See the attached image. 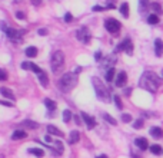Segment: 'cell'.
<instances>
[{"instance_id": "33", "label": "cell", "mask_w": 163, "mask_h": 158, "mask_svg": "<svg viewBox=\"0 0 163 158\" xmlns=\"http://www.w3.org/2000/svg\"><path fill=\"white\" fill-rule=\"evenodd\" d=\"M133 126H135L136 129H140V128H143V119H138V121H135Z\"/></svg>"}, {"instance_id": "25", "label": "cell", "mask_w": 163, "mask_h": 158, "mask_svg": "<svg viewBox=\"0 0 163 158\" xmlns=\"http://www.w3.org/2000/svg\"><path fill=\"white\" fill-rule=\"evenodd\" d=\"M147 6H149V0H139V10L142 13L147 9Z\"/></svg>"}, {"instance_id": "15", "label": "cell", "mask_w": 163, "mask_h": 158, "mask_svg": "<svg viewBox=\"0 0 163 158\" xmlns=\"http://www.w3.org/2000/svg\"><path fill=\"white\" fill-rule=\"evenodd\" d=\"M47 131H49V134H53V135H56V137H60V138H63V137H65V134L62 132L59 128L53 126V125H49V126H47Z\"/></svg>"}, {"instance_id": "30", "label": "cell", "mask_w": 163, "mask_h": 158, "mask_svg": "<svg viewBox=\"0 0 163 158\" xmlns=\"http://www.w3.org/2000/svg\"><path fill=\"white\" fill-rule=\"evenodd\" d=\"M53 145H55V150H57V154H62L63 152V144L60 141H55Z\"/></svg>"}, {"instance_id": "40", "label": "cell", "mask_w": 163, "mask_h": 158, "mask_svg": "<svg viewBox=\"0 0 163 158\" xmlns=\"http://www.w3.org/2000/svg\"><path fill=\"white\" fill-rule=\"evenodd\" d=\"M37 33L40 35V36H44V35H47V30H46V29H39Z\"/></svg>"}, {"instance_id": "4", "label": "cell", "mask_w": 163, "mask_h": 158, "mask_svg": "<svg viewBox=\"0 0 163 158\" xmlns=\"http://www.w3.org/2000/svg\"><path fill=\"white\" fill-rule=\"evenodd\" d=\"M63 66H65V55H63V52L62 50L53 52V55H52V71L55 73H59V72H62Z\"/></svg>"}, {"instance_id": "28", "label": "cell", "mask_w": 163, "mask_h": 158, "mask_svg": "<svg viewBox=\"0 0 163 158\" xmlns=\"http://www.w3.org/2000/svg\"><path fill=\"white\" fill-rule=\"evenodd\" d=\"M70 119H72V112H70L69 109H65V111H63V121H65V122H69Z\"/></svg>"}, {"instance_id": "3", "label": "cell", "mask_w": 163, "mask_h": 158, "mask_svg": "<svg viewBox=\"0 0 163 158\" xmlns=\"http://www.w3.org/2000/svg\"><path fill=\"white\" fill-rule=\"evenodd\" d=\"M77 83V75L76 73H66L59 81V86L63 92H70Z\"/></svg>"}, {"instance_id": "36", "label": "cell", "mask_w": 163, "mask_h": 158, "mask_svg": "<svg viewBox=\"0 0 163 158\" xmlns=\"http://www.w3.org/2000/svg\"><path fill=\"white\" fill-rule=\"evenodd\" d=\"M114 102H116V107H117V108L122 109V101H120V98H119L117 95L114 96Z\"/></svg>"}, {"instance_id": "16", "label": "cell", "mask_w": 163, "mask_h": 158, "mask_svg": "<svg viewBox=\"0 0 163 158\" xmlns=\"http://www.w3.org/2000/svg\"><path fill=\"white\" fill-rule=\"evenodd\" d=\"M27 137V134L25 132V131H22V129H17V131H15L13 132V135H12V140H23V138H26Z\"/></svg>"}, {"instance_id": "27", "label": "cell", "mask_w": 163, "mask_h": 158, "mask_svg": "<svg viewBox=\"0 0 163 158\" xmlns=\"http://www.w3.org/2000/svg\"><path fill=\"white\" fill-rule=\"evenodd\" d=\"M147 23H150V25H157V23H159V16H157V15H150V16L147 17Z\"/></svg>"}, {"instance_id": "13", "label": "cell", "mask_w": 163, "mask_h": 158, "mask_svg": "<svg viewBox=\"0 0 163 158\" xmlns=\"http://www.w3.org/2000/svg\"><path fill=\"white\" fill-rule=\"evenodd\" d=\"M135 144L138 145L140 150H147V147H149V142H147L146 138H136V141H135Z\"/></svg>"}, {"instance_id": "22", "label": "cell", "mask_w": 163, "mask_h": 158, "mask_svg": "<svg viewBox=\"0 0 163 158\" xmlns=\"http://www.w3.org/2000/svg\"><path fill=\"white\" fill-rule=\"evenodd\" d=\"M114 75H116L114 68H110V69L106 72V81H107V82H112V81L114 79Z\"/></svg>"}, {"instance_id": "37", "label": "cell", "mask_w": 163, "mask_h": 158, "mask_svg": "<svg viewBox=\"0 0 163 158\" xmlns=\"http://www.w3.org/2000/svg\"><path fill=\"white\" fill-rule=\"evenodd\" d=\"M72 20H73V16H72L70 13H66V15H65V22H67V23H70Z\"/></svg>"}, {"instance_id": "34", "label": "cell", "mask_w": 163, "mask_h": 158, "mask_svg": "<svg viewBox=\"0 0 163 158\" xmlns=\"http://www.w3.org/2000/svg\"><path fill=\"white\" fill-rule=\"evenodd\" d=\"M7 79V72L4 69H0V81H6Z\"/></svg>"}, {"instance_id": "26", "label": "cell", "mask_w": 163, "mask_h": 158, "mask_svg": "<svg viewBox=\"0 0 163 158\" xmlns=\"http://www.w3.org/2000/svg\"><path fill=\"white\" fill-rule=\"evenodd\" d=\"M29 152H30V154H33V155H36V157H44V152H43V150H39V148H30V150H29Z\"/></svg>"}, {"instance_id": "43", "label": "cell", "mask_w": 163, "mask_h": 158, "mask_svg": "<svg viewBox=\"0 0 163 158\" xmlns=\"http://www.w3.org/2000/svg\"><path fill=\"white\" fill-rule=\"evenodd\" d=\"M40 1H41V0H32V3H33V4H36V6H39V4H40Z\"/></svg>"}, {"instance_id": "38", "label": "cell", "mask_w": 163, "mask_h": 158, "mask_svg": "<svg viewBox=\"0 0 163 158\" xmlns=\"http://www.w3.org/2000/svg\"><path fill=\"white\" fill-rule=\"evenodd\" d=\"M103 10H106V7H102V6H99V4H96V6L93 7V12H103Z\"/></svg>"}, {"instance_id": "35", "label": "cell", "mask_w": 163, "mask_h": 158, "mask_svg": "<svg viewBox=\"0 0 163 158\" xmlns=\"http://www.w3.org/2000/svg\"><path fill=\"white\" fill-rule=\"evenodd\" d=\"M122 121L123 122H132V117L129 114H123L122 115Z\"/></svg>"}, {"instance_id": "23", "label": "cell", "mask_w": 163, "mask_h": 158, "mask_svg": "<svg viewBox=\"0 0 163 158\" xmlns=\"http://www.w3.org/2000/svg\"><path fill=\"white\" fill-rule=\"evenodd\" d=\"M23 125H25V126H27V128H30V129H36V128L39 126V124H37V122L30 121V119H26L25 122H23Z\"/></svg>"}, {"instance_id": "14", "label": "cell", "mask_w": 163, "mask_h": 158, "mask_svg": "<svg viewBox=\"0 0 163 158\" xmlns=\"http://www.w3.org/2000/svg\"><path fill=\"white\" fill-rule=\"evenodd\" d=\"M150 135H152L153 138H162L163 129L162 128H159V126H153V128H150Z\"/></svg>"}, {"instance_id": "2", "label": "cell", "mask_w": 163, "mask_h": 158, "mask_svg": "<svg viewBox=\"0 0 163 158\" xmlns=\"http://www.w3.org/2000/svg\"><path fill=\"white\" fill-rule=\"evenodd\" d=\"M92 83H93V88H95V92H96L99 99H102L103 102H110L109 89L105 86V83L102 82L98 76H93V78H92Z\"/></svg>"}, {"instance_id": "41", "label": "cell", "mask_w": 163, "mask_h": 158, "mask_svg": "<svg viewBox=\"0 0 163 158\" xmlns=\"http://www.w3.org/2000/svg\"><path fill=\"white\" fill-rule=\"evenodd\" d=\"M95 59H96V60L102 59V52H96V55H95Z\"/></svg>"}, {"instance_id": "9", "label": "cell", "mask_w": 163, "mask_h": 158, "mask_svg": "<svg viewBox=\"0 0 163 158\" xmlns=\"http://www.w3.org/2000/svg\"><path fill=\"white\" fill-rule=\"evenodd\" d=\"M82 118H83V121L86 122V126H87L89 129H93V128L96 126V121H95V118L90 117L89 114H86V112H82Z\"/></svg>"}, {"instance_id": "19", "label": "cell", "mask_w": 163, "mask_h": 158, "mask_svg": "<svg viewBox=\"0 0 163 158\" xmlns=\"http://www.w3.org/2000/svg\"><path fill=\"white\" fill-rule=\"evenodd\" d=\"M39 82L46 88L47 85H49V78H47V73L46 72H41V73H39Z\"/></svg>"}, {"instance_id": "39", "label": "cell", "mask_w": 163, "mask_h": 158, "mask_svg": "<svg viewBox=\"0 0 163 158\" xmlns=\"http://www.w3.org/2000/svg\"><path fill=\"white\" fill-rule=\"evenodd\" d=\"M16 17H17V19H20V20H23V19H25V13H22V12H17V13H16Z\"/></svg>"}, {"instance_id": "45", "label": "cell", "mask_w": 163, "mask_h": 158, "mask_svg": "<svg viewBox=\"0 0 163 158\" xmlns=\"http://www.w3.org/2000/svg\"><path fill=\"white\" fill-rule=\"evenodd\" d=\"M79 72H82V68H76V69H74V73H76V75H77V73H79Z\"/></svg>"}, {"instance_id": "5", "label": "cell", "mask_w": 163, "mask_h": 158, "mask_svg": "<svg viewBox=\"0 0 163 158\" xmlns=\"http://www.w3.org/2000/svg\"><path fill=\"white\" fill-rule=\"evenodd\" d=\"M26 33L25 29H22V30H17V29H12V27H7V30H6V35H7L9 37L12 39V40H15L16 43H22V36Z\"/></svg>"}, {"instance_id": "29", "label": "cell", "mask_w": 163, "mask_h": 158, "mask_svg": "<svg viewBox=\"0 0 163 158\" xmlns=\"http://www.w3.org/2000/svg\"><path fill=\"white\" fill-rule=\"evenodd\" d=\"M150 151H152L153 154H156V155H159V154H162L163 152L160 145H152V147H150Z\"/></svg>"}, {"instance_id": "46", "label": "cell", "mask_w": 163, "mask_h": 158, "mask_svg": "<svg viewBox=\"0 0 163 158\" xmlns=\"http://www.w3.org/2000/svg\"><path fill=\"white\" fill-rule=\"evenodd\" d=\"M44 140H46V141H47V142H50V141H52V138H50L49 135H46V137H44Z\"/></svg>"}, {"instance_id": "44", "label": "cell", "mask_w": 163, "mask_h": 158, "mask_svg": "<svg viewBox=\"0 0 163 158\" xmlns=\"http://www.w3.org/2000/svg\"><path fill=\"white\" fill-rule=\"evenodd\" d=\"M3 105H6V107H13V104L12 102H1Z\"/></svg>"}, {"instance_id": "7", "label": "cell", "mask_w": 163, "mask_h": 158, "mask_svg": "<svg viewBox=\"0 0 163 158\" xmlns=\"http://www.w3.org/2000/svg\"><path fill=\"white\" fill-rule=\"evenodd\" d=\"M76 36H77V39L80 42H83V43H89L90 37H92V35H90L87 27H82V29H79V30L76 32Z\"/></svg>"}, {"instance_id": "21", "label": "cell", "mask_w": 163, "mask_h": 158, "mask_svg": "<svg viewBox=\"0 0 163 158\" xmlns=\"http://www.w3.org/2000/svg\"><path fill=\"white\" fill-rule=\"evenodd\" d=\"M26 55H27L29 58H34V56H37V48H34V46L27 48V49H26Z\"/></svg>"}, {"instance_id": "6", "label": "cell", "mask_w": 163, "mask_h": 158, "mask_svg": "<svg viewBox=\"0 0 163 158\" xmlns=\"http://www.w3.org/2000/svg\"><path fill=\"white\" fill-rule=\"evenodd\" d=\"M105 27L109 33H113V35H117L119 30H120V22H117L116 19H107L105 22Z\"/></svg>"}, {"instance_id": "20", "label": "cell", "mask_w": 163, "mask_h": 158, "mask_svg": "<svg viewBox=\"0 0 163 158\" xmlns=\"http://www.w3.org/2000/svg\"><path fill=\"white\" fill-rule=\"evenodd\" d=\"M44 105H46V108L49 109L50 112H53V111L56 109V102H53V101L49 99V98H46V99H44Z\"/></svg>"}, {"instance_id": "31", "label": "cell", "mask_w": 163, "mask_h": 158, "mask_svg": "<svg viewBox=\"0 0 163 158\" xmlns=\"http://www.w3.org/2000/svg\"><path fill=\"white\" fill-rule=\"evenodd\" d=\"M103 118H105V119H106V121H107V122H109V124H110V125H117V122H116V119H114L113 117H110L109 114H105V115H103Z\"/></svg>"}, {"instance_id": "24", "label": "cell", "mask_w": 163, "mask_h": 158, "mask_svg": "<svg viewBox=\"0 0 163 158\" xmlns=\"http://www.w3.org/2000/svg\"><path fill=\"white\" fill-rule=\"evenodd\" d=\"M120 13H122L124 17H129V4H127V3H122V6H120Z\"/></svg>"}, {"instance_id": "48", "label": "cell", "mask_w": 163, "mask_h": 158, "mask_svg": "<svg viewBox=\"0 0 163 158\" xmlns=\"http://www.w3.org/2000/svg\"><path fill=\"white\" fill-rule=\"evenodd\" d=\"M15 1H20V0H15Z\"/></svg>"}, {"instance_id": "17", "label": "cell", "mask_w": 163, "mask_h": 158, "mask_svg": "<svg viewBox=\"0 0 163 158\" xmlns=\"http://www.w3.org/2000/svg\"><path fill=\"white\" fill-rule=\"evenodd\" d=\"M0 92H1V95L4 96V98H7V99H15V95H13V92L7 89V88H0Z\"/></svg>"}, {"instance_id": "8", "label": "cell", "mask_w": 163, "mask_h": 158, "mask_svg": "<svg viewBox=\"0 0 163 158\" xmlns=\"http://www.w3.org/2000/svg\"><path fill=\"white\" fill-rule=\"evenodd\" d=\"M119 50H124L129 56H132V55H133V43H132L130 39H124V40L120 43Z\"/></svg>"}, {"instance_id": "32", "label": "cell", "mask_w": 163, "mask_h": 158, "mask_svg": "<svg viewBox=\"0 0 163 158\" xmlns=\"http://www.w3.org/2000/svg\"><path fill=\"white\" fill-rule=\"evenodd\" d=\"M152 9H153L155 12H157V13H162V12H163L162 6H160L159 3H153V4H152Z\"/></svg>"}, {"instance_id": "11", "label": "cell", "mask_w": 163, "mask_h": 158, "mask_svg": "<svg viewBox=\"0 0 163 158\" xmlns=\"http://www.w3.org/2000/svg\"><path fill=\"white\" fill-rule=\"evenodd\" d=\"M126 81H127V75H126V72H119V75L116 76V85L119 86V88H122L123 85L126 83Z\"/></svg>"}, {"instance_id": "10", "label": "cell", "mask_w": 163, "mask_h": 158, "mask_svg": "<svg viewBox=\"0 0 163 158\" xmlns=\"http://www.w3.org/2000/svg\"><path fill=\"white\" fill-rule=\"evenodd\" d=\"M22 68L26 69V71H27V69H30V71H33V72H34V73H37V75L43 72L40 68L37 66L36 63H33V62H23V63H22Z\"/></svg>"}, {"instance_id": "47", "label": "cell", "mask_w": 163, "mask_h": 158, "mask_svg": "<svg viewBox=\"0 0 163 158\" xmlns=\"http://www.w3.org/2000/svg\"><path fill=\"white\" fill-rule=\"evenodd\" d=\"M96 158H107V155H105V154H102V155H99V157H96Z\"/></svg>"}, {"instance_id": "12", "label": "cell", "mask_w": 163, "mask_h": 158, "mask_svg": "<svg viewBox=\"0 0 163 158\" xmlns=\"http://www.w3.org/2000/svg\"><path fill=\"white\" fill-rule=\"evenodd\" d=\"M155 52H156V56H162V53H163V42H162V39H156L155 40Z\"/></svg>"}, {"instance_id": "1", "label": "cell", "mask_w": 163, "mask_h": 158, "mask_svg": "<svg viewBox=\"0 0 163 158\" xmlns=\"http://www.w3.org/2000/svg\"><path fill=\"white\" fill-rule=\"evenodd\" d=\"M140 86L149 92H156L160 86V78L153 72H145L140 78Z\"/></svg>"}, {"instance_id": "42", "label": "cell", "mask_w": 163, "mask_h": 158, "mask_svg": "<svg viewBox=\"0 0 163 158\" xmlns=\"http://www.w3.org/2000/svg\"><path fill=\"white\" fill-rule=\"evenodd\" d=\"M74 121H76V124H77V125H80V124H82V122H80V118L77 117V115L74 117Z\"/></svg>"}, {"instance_id": "18", "label": "cell", "mask_w": 163, "mask_h": 158, "mask_svg": "<svg viewBox=\"0 0 163 158\" xmlns=\"http://www.w3.org/2000/svg\"><path fill=\"white\" fill-rule=\"evenodd\" d=\"M79 140H80V134L77 132V131H72L70 137H69V144H76Z\"/></svg>"}]
</instances>
